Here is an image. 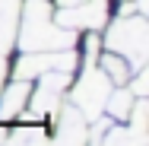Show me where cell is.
Here are the masks:
<instances>
[{"instance_id":"obj_1","label":"cell","mask_w":149,"mask_h":146,"mask_svg":"<svg viewBox=\"0 0 149 146\" xmlns=\"http://www.w3.org/2000/svg\"><path fill=\"white\" fill-rule=\"evenodd\" d=\"M19 45L22 48H67L73 45V35L51 22V3L48 0H26V13H22V32H19Z\"/></svg>"},{"instance_id":"obj_2","label":"cell","mask_w":149,"mask_h":146,"mask_svg":"<svg viewBox=\"0 0 149 146\" xmlns=\"http://www.w3.org/2000/svg\"><path fill=\"white\" fill-rule=\"evenodd\" d=\"M108 48L114 54H124L136 70H143V60H146V19L133 16V13L120 16L108 32Z\"/></svg>"},{"instance_id":"obj_3","label":"cell","mask_w":149,"mask_h":146,"mask_svg":"<svg viewBox=\"0 0 149 146\" xmlns=\"http://www.w3.org/2000/svg\"><path fill=\"white\" fill-rule=\"evenodd\" d=\"M108 92H111V80H108L102 70H95V64H89L86 73H83V80H79L76 89H73V102H76L79 111H86V115H98V111L105 108Z\"/></svg>"},{"instance_id":"obj_4","label":"cell","mask_w":149,"mask_h":146,"mask_svg":"<svg viewBox=\"0 0 149 146\" xmlns=\"http://www.w3.org/2000/svg\"><path fill=\"white\" fill-rule=\"evenodd\" d=\"M51 146H83V117H79V111L63 115V124L57 127Z\"/></svg>"},{"instance_id":"obj_5","label":"cell","mask_w":149,"mask_h":146,"mask_svg":"<svg viewBox=\"0 0 149 146\" xmlns=\"http://www.w3.org/2000/svg\"><path fill=\"white\" fill-rule=\"evenodd\" d=\"M29 80H16L13 86L3 92V98H0V117H13L22 105H26V98H29Z\"/></svg>"},{"instance_id":"obj_6","label":"cell","mask_w":149,"mask_h":146,"mask_svg":"<svg viewBox=\"0 0 149 146\" xmlns=\"http://www.w3.org/2000/svg\"><path fill=\"white\" fill-rule=\"evenodd\" d=\"M98 70H102L114 86H127V80H130V64L120 57V54H114V51H108V54L102 57Z\"/></svg>"},{"instance_id":"obj_7","label":"cell","mask_w":149,"mask_h":146,"mask_svg":"<svg viewBox=\"0 0 149 146\" xmlns=\"http://www.w3.org/2000/svg\"><path fill=\"white\" fill-rule=\"evenodd\" d=\"M133 102H136V95L130 92V86L124 89H114V92H108V98H105V108L111 111V117H118V121H127L130 111H133Z\"/></svg>"}]
</instances>
